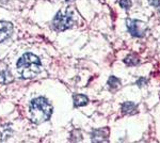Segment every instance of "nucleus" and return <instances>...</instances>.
<instances>
[{
  "mask_svg": "<svg viewBox=\"0 0 160 143\" xmlns=\"http://www.w3.org/2000/svg\"><path fill=\"white\" fill-rule=\"evenodd\" d=\"M108 84H109L111 88L115 89V88H118V85L120 84V80H118L117 77L112 76V77H110V78H109V81H108Z\"/></svg>",
  "mask_w": 160,
  "mask_h": 143,
  "instance_id": "9b49d317",
  "label": "nucleus"
},
{
  "mask_svg": "<svg viewBox=\"0 0 160 143\" xmlns=\"http://www.w3.org/2000/svg\"><path fill=\"white\" fill-rule=\"evenodd\" d=\"M148 2L151 3V6L158 8L160 4V0H148Z\"/></svg>",
  "mask_w": 160,
  "mask_h": 143,
  "instance_id": "ddd939ff",
  "label": "nucleus"
},
{
  "mask_svg": "<svg viewBox=\"0 0 160 143\" xmlns=\"http://www.w3.org/2000/svg\"><path fill=\"white\" fill-rule=\"evenodd\" d=\"M51 108L48 100L44 97H38L30 104V118L33 123H43L47 121L51 115Z\"/></svg>",
  "mask_w": 160,
  "mask_h": 143,
  "instance_id": "f03ea898",
  "label": "nucleus"
},
{
  "mask_svg": "<svg viewBox=\"0 0 160 143\" xmlns=\"http://www.w3.org/2000/svg\"><path fill=\"white\" fill-rule=\"evenodd\" d=\"M41 61L32 54H25L17 62V72L25 79L35 77L41 72Z\"/></svg>",
  "mask_w": 160,
  "mask_h": 143,
  "instance_id": "f257e3e1",
  "label": "nucleus"
},
{
  "mask_svg": "<svg viewBox=\"0 0 160 143\" xmlns=\"http://www.w3.org/2000/svg\"><path fill=\"white\" fill-rule=\"evenodd\" d=\"M120 6L124 8V9H128L131 6V0H118Z\"/></svg>",
  "mask_w": 160,
  "mask_h": 143,
  "instance_id": "f8f14e48",
  "label": "nucleus"
},
{
  "mask_svg": "<svg viewBox=\"0 0 160 143\" xmlns=\"http://www.w3.org/2000/svg\"><path fill=\"white\" fill-rule=\"evenodd\" d=\"M137 110V107L133 103L127 101V103H124L122 105V112L124 114H132L135 113Z\"/></svg>",
  "mask_w": 160,
  "mask_h": 143,
  "instance_id": "0eeeda50",
  "label": "nucleus"
},
{
  "mask_svg": "<svg viewBox=\"0 0 160 143\" xmlns=\"http://www.w3.org/2000/svg\"><path fill=\"white\" fill-rule=\"evenodd\" d=\"M157 9H158V11L160 12V4H159V7H158V8H157Z\"/></svg>",
  "mask_w": 160,
  "mask_h": 143,
  "instance_id": "2eb2a0df",
  "label": "nucleus"
},
{
  "mask_svg": "<svg viewBox=\"0 0 160 143\" xmlns=\"http://www.w3.org/2000/svg\"><path fill=\"white\" fill-rule=\"evenodd\" d=\"M144 84H146V79H144V78H140V79L138 80V85H139V87H142Z\"/></svg>",
  "mask_w": 160,
  "mask_h": 143,
  "instance_id": "4468645a",
  "label": "nucleus"
},
{
  "mask_svg": "<svg viewBox=\"0 0 160 143\" xmlns=\"http://www.w3.org/2000/svg\"><path fill=\"white\" fill-rule=\"evenodd\" d=\"M13 26L9 22H0V42H3L11 36Z\"/></svg>",
  "mask_w": 160,
  "mask_h": 143,
  "instance_id": "39448f33",
  "label": "nucleus"
},
{
  "mask_svg": "<svg viewBox=\"0 0 160 143\" xmlns=\"http://www.w3.org/2000/svg\"><path fill=\"white\" fill-rule=\"evenodd\" d=\"M74 24L73 15L71 13H58L52 22V26L56 30L63 31L71 28Z\"/></svg>",
  "mask_w": 160,
  "mask_h": 143,
  "instance_id": "7ed1b4c3",
  "label": "nucleus"
},
{
  "mask_svg": "<svg viewBox=\"0 0 160 143\" xmlns=\"http://www.w3.org/2000/svg\"><path fill=\"white\" fill-rule=\"evenodd\" d=\"M124 62L127 65H137V64H139V58L136 54H129L127 58L124 60Z\"/></svg>",
  "mask_w": 160,
  "mask_h": 143,
  "instance_id": "9d476101",
  "label": "nucleus"
},
{
  "mask_svg": "<svg viewBox=\"0 0 160 143\" xmlns=\"http://www.w3.org/2000/svg\"><path fill=\"white\" fill-rule=\"evenodd\" d=\"M126 26L128 28V31L132 36L136 38H141L145 33V27L143 26V23L137 19H127L126 20Z\"/></svg>",
  "mask_w": 160,
  "mask_h": 143,
  "instance_id": "20e7f679",
  "label": "nucleus"
},
{
  "mask_svg": "<svg viewBox=\"0 0 160 143\" xmlns=\"http://www.w3.org/2000/svg\"><path fill=\"white\" fill-rule=\"evenodd\" d=\"M87 104H88V97L86 95H82V94L74 95V105L76 107H82V106H86Z\"/></svg>",
  "mask_w": 160,
  "mask_h": 143,
  "instance_id": "6e6552de",
  "label": "nucleus"
},
{
  "mask_svg": "<svg viewBox=\"0 0 160 143\" xmlns=\"http://www.w3.org/2000/svg\"><path fill=\"white\" fill-rule=\"evenodd\" d=\"M108 135H109V131H108V128H104V129H96L92 132L91 137H92V141L94 143H102L106 141L108 138Z\"/></svg>",
  "mask_w": 160,
  "mask_h": 143,
  "instance_id": "423d86ee",
  "label": "nucleus"
},
{
  "mask_svg": "<svg viewBox=\"0 0 160 143\" xmlns=\"http://www.w3.org/2000/svg\"><path fill=\"white\" fill-rule=\"evenodd\" d=\"M12 81V76L8 71L0 72V82L1 84H8Z\"/></svg>",
  "mask_w": 160,
  "mask_h": 143,
  "instance_id": "1a4fd4ad",
  "label": "nucleus"
}]
</instances>
